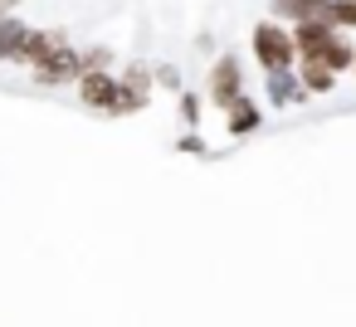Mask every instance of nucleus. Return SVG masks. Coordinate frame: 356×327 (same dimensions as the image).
<instances>
[{
	"label": "nucleus",
	"mask_w": 356,
	"mask_h": 327,
	"mask_svg": "<svg viewBox=\"0 0 356 327\" xmlns=\"http://www.w3.org/2000/svg\"><path fill=\"white\" fill-rule=\"evenodd\" d=\"M249 54L264 74H283V69H298V40H293V25L283 20H259L254 35H249Z\"/></svg>",
	"instance_id": "f257e3e1"
},
{
	"label": "nucleus",
	"mask_w": 356,
	"mask_h": 327,
	"mask_svg": "<svg viewBox=\"0 0 356 327\" xmlns=\"http://www.w3.org/2000/svg\"><path fill=\"white\" fill-rule=\"evenodd\" d=\"M74 93H79V103H83L88 113H98V118H127V108H122V79H118L113 69L83 74V79L74 83Z\"/></svg>",
	"instance_id": "f03ea898"
},
{
	"label": "nucleus",
	"mask_w": 356,
	"mask_h": 327,
	"mask_svg": "<svg viewBox=\"0 0 356 327\" xmlns=\"http://www.w3.org/2000/svg\"><path fill=\"white\" fill-rule=\"evenodd\" d=\"M249 88H244V64L234 59V54H220L215 64H210V74H205V98H210V108H234L239 98H244Z\"/></svg>",
	"instance_id": "7ed1b4c3"
},
{
	"label": "nucleus",
	"mask_w": 356,
	"mask_h": 327,
	"mask_svg": "<svg viewBox=\"0 0 356 327\" xmlns=\"http://www.w3.org/2000/svg\"><path fill=\"white\" fill-rule=\"evenodd\" d=\"M30 79H35L40 88H69V83H79V79H83L79 49H74V45H69V49H59L44 69H30Z\"/></svg>",
	"instance_id": "20e7f679"
},
{
	"label": "nucleus",
	"mask_w": 356,
	"mask_h": 327,
	"mask_svg": "<svg viewBox=\"0 0 356 327\" xmlns=\"http://www.w3.org/2000/svg\"><path fill=\"white\" fill-rule=\"evenodd\" d=\"M118 79H122V108H127V118H132V113H147L152 88H156V69H147V64H127Z\"/></svg>",
	"instance_id": "39448f33"
},
{
	"label": "nucleus",
	"mask_w": 356,
	"mask_h": 327,
	"mask_svg": "<svg viewBox=\"0 0 356 327\" xmlns=\"http://www.w3.org/2000/svg\"><path fill=\"white\" fill-rule=\"evenodd\" d=\"M25 40H30V20H20L15 10H0V64H20Z\"/></svg>",
	"instance_id": "423d86ee"
},
{
	"label": "nucleus",
	"mask_w": 356,
	"mask_h": 327,
	"mask_svg": "<svg viewBox=\"0 0 356 327\" xmlns=\"http://www.w3.org/2000/svg\"><path fill=\"white\" fill-rule=\"evenodd\" d=\"M59 49H69V35H64V30H30V40H25V59H20V64L44 69Z\"/></svg>",
	"instance_id": "0eeeda50"
},
{
	"label": "nucleus",
	"mask_w": 356,
	"mask_h": 327,
	"mask_svg": "<svg viewBox=\"0 0 356 327\" xmlns=\"http://www.w3.org/2000/svg\"><path fill=\"white\" fill-rule=\"evenodd\" d=\"M264 98H268L273 108H293V103L307 98V88H302L298 69H283V74H264Z\"/></svg>",
	"instance_id": "6e6552de"
},
{
	"label": "nucleus",
	"mask_w": 356,
	"mask_h": 327,
	"mask_svg": "<svg viewBox=\"0 0 356 327\" xmlns=\"http://www.w3.org/2000/svg\"><path fill=\"white\" fill-rule=\"evenodd\" d=\"M273 20L288 25H307V20H332V0H268Z\"/></svg>",
	"instance_id": "1a4fd4ad"
},
{
	"label": "nucleus",
	"mask_w": 356,
	"mask_h": 327,
	"mask_svg": "<svg viewBox=\"0 0 356 327\" xmlns=\"http://www.w3.org/2000/svg\"><path fill=\"white\" fill-rule=\"evenodd\" d=\"M259 127H264V108H259L249 93H244L234 108H225V132H229V137H249V132H259Z\"/></svg>",
	"instance_id": "9d476101"
},
{
	"label": "nucleus",
	"mask_w": 356,
	"mask_h": 327,
	"mask_svg": "<svg viewBox=\"0 0 356 327\" xmlns=\"http://www.w3.org/2000/svg\"><path fill=\"white\" fill-rule=\"evenodd\" d=\"M298 79H302V88H307V98H327V93L337 88V74H332L322 59H298Z\"/></svg>",
	"instance_id": "9b49d317"
},
{
	"label": "nucleus",
	"mask_w": 356,
	"mask_h": 327,
	"mask_svg": "<svg viewBox=\"0 0 356 327\" xmlns=\"http://www.w3.org/2000/svg\"><path fill=\"white\" fill-rule=\"evenodd\" d=\"M79 64H83V74H103V69L113 64V54H108L103 45H93V49H79Z\"/></svg>",
	"instance_id": "f8f14e48"
},
{
	"label": "nucleus",
	"mask_w": 356,
	"mask_h": 327,
	"mask_svg": "<svg viewBox=\"0 0 356 327\" xmlns=\"http://www.w3.org/2000/svg\"><path fill=\"white\" fill-rule=\"evenodd\" d=\"M332 25L337 30H356V0H332Z\"/></svg>",
	"instance_id": "ddd939ff"
},
{
	"label": "nucleus",
	"mask_w": 356,
	"mask_h": 327,
	"mask_svg": "<svg viewBox=\"0 0 356 327\" xmlns=\"http://www.w3.org/2000/svg\"><path fill=\"white\" fill-rule=\"evenodd\" d=\"M181 118H186L191 132H195V122H200V98H195V93H181Z\"/></svg>",
	"instance_id": "4468645a"
},
{
	"label": "nucleus",
	"mask_w": 356,
	"mask_h": 327,
	"mask_svg": "<svg viewBox=\"0 0 356 327\" xmlns=\"http://www.w3.org/2000/svg\"><path fill=\"white\" fill-rule=\"evenodd\" d=\"M156 83H166V88H181V74H176L171 64H161V69H156Z\"/></svg>",
	"instance_id": "2eb2a0df"
},
{
	"label": "nucleus",
	"mask_w": 356,
	"mask_h": 327,
	"mask_svg": "<svg viewBox=\"0 0 356 327\" xmlns=\"http://www.w3.org/2000/svg\"><path fill=\"white\" fill-rule=\"evenodd\" d=\"M176 152H205V142H200V132H191V137H181V142H176Z\"/></svg>",
	"instance_id": "dca6fc26"
},
{
	"label": "nucleus",
	"mask_w": 356,
	"mask_h": 327,
	"mask_svg": "<svg viewBox=\"0 0 356 327\" xmlns=\"http://www.w3.org/2000/svg\"><path fill=\"white\" fill-rule=\"evenodd\" d=\"M0 10H6V0H0Z\"/></svg>",
	"instance_id": "f3484780"
},
{
	"label": "nucleus",
	"mask_w": 356,
	"mask_h": 327,
	"mask_svg": "<svg viewBox=\"0 0 356 327\" xmlns=\"http://www.w3.org/2000/svg\"><path fill=\"white\" fill-rule=\"evenodd\" d=\"M351 74H356V69H351Z\"/></svg>",
	"instance_id": "a211bd4d"
}]
</instances>
